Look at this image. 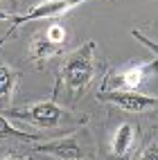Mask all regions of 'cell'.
I'll return each instance as SVG.
<instances>
[{
    "instance_id": "6da1fadb",
    "label": "cell",
    "mask_w": 158,
    "mask_h": 160,
    "mask_svg": "<svg viewBox=\"0 0 158 160\" xmlns=\"http://www.w3.org/2000/svg\"><path fill=\"white\" fill-rule=\"evenodd\" d=\"M95 48L97 43H84L81 48L72 50L68 59L63 61V66L59 68V79H57V88H54V97L57 95H66V99L79 97L86 90V86L97 77L99 70V61L95 57ZM52 97V99H54Z\"/></svg>"
},
{
    "instance_id": "7a4b0ae2",
    "label": "cell",
    "mask_w": 158,
    "mask_h": 160,
    "mask_svg": "<svg viewBox=\"0 0 158 160\" xmlns=\"http://www.w3.org/2000/svg\"><path fill=\"white\" fill-rule=\"evenodd\" d=\"M3 115L20 120V122H27L32 126H38V129H54V126H61L66 120H75V115H70L54 99L25 104L20 108H7V111H3Z\"/></svg>"
},
{
    "instance_id": "3957f363",
    "label": "cell",
    "mask_w": 158,
    "mask_h": 160,
    "mask_svg": "<svg viewBox=\"0 0 158 160\" xmlns=\"http://www.w3.org/2000/svg\"><path fill=\"white\" fill-rule=\"evenodd\" d=\"M154 72H158V61L156 59L122 68L113 74H106V79L102 83V90H138Z\"/></svg>"
},
{
    "instance_id": "277c9868",
    "label": "cell",
    "mask_w": 158,
    "mask_h": 160,
    "mask_svg": "<svg viewBox=\"0 0 158 160\" xmlns=\"http://www.w3.org/2000/svg\"><path fill=\"white\" fill-rule=\"evenodd\" d=\"M99 102L113 104L126 113H158V97L138 90H99Z\"/></svg>"
},
{
    "instance_id": "5b68a950",
    "label": "cell",
    "mask_w": 158,
    "mask_h": 160,
    "mask_svg": "<svg viewBox=\"0 0 158 160\" xmlns=\"http://www.w3.org/2000/svg\"><path fill=\"white\" fill-rule=\"evenodd\" d=\"M88 2V0H43L29 9L23 16H12V29L7 34H14V27L23 25V23H32V20H43V18H59L63 14L72 12L75 7Z\"/></svg>"
},
{
    "instance_id": "8992f818",
    "label": "cell",
    "mask_w": 158,
    "mask_h": 160,
    "mask_svg": "<svg viewBox=\"0 0 158 160\" xmlns=\"http://www.w3.org/2000/svg\"><path fill=\"white\" fill-rule=\"evenodd\" d=\"M34 151L45 153V156H54L59 160H84L86 158V151H84L81 142L75 135H63V138H57V140L34 144Z\"/></svg>"
},
{
    "instance_id": "52a82bcc",
    "label": "cell",
    "mask_w": 158,
    "mask_h": 160,
    "mask_svg": "<svg viewBox=\"0 0 158 160\" xmlns=\"http://www.w3.org/2000/svg\"><path fill=\"white\" fill-rule=\"evenodd\" d=\"M5 41H0L3 45ZM20 79V74L16 70H12L7 63L0 61V113L12 108V97H14V90H16V83Z\"/></svg>"
},
{
    "instance_id": "ba28073f",
    "label": "cell",
    "mask_w": 158,
    "mask_h": 160,
    "mask_svg": "<svg viewBox=\"0 0 158 160\" xmlns=\"http://www.w3.org/2000/svg\"><path fill=\"white\" fill-rule=\"evenodd\" d=\"M135 142V126L129 124V122H124L120 124L118 129H115L113 133V140H111V151L115 158H124L126 153L131 151V147Z\"/></svg>"
},
{
    "instance_id": "9c48e42d",
    "label": "cell",
    "mask_w": 158,
    "mask_h": 160,
    "mask_svg": "<svg viewBox=\"0 0 158 160\" xmlns=\"http://www.w3.org/2000/svg\"><path fill=\"white\" fill-rule=\"evenodd\" d=\"M5 140H20V142H41L43 138L38 133H27V131H20L7 120V117L0 113V142Z\"/></svg>"
},
{
    "instance_id": "30bf717a",
    "label": "cell",
    "mask_w": 158,
    "mask_h": 160,
    "mask_svg": "<svg viewBox=\"0 0 158 160\" xmlns=\"http://www.w3.org/2000/svg\"><path fill=\"white\" fill-rule=\"evenodd\" d=\"M57 54H61V48L54 45V43H50L45 36L43 38H34V41H32V45H29V59L34 63H38V66L43 61L57 57Z\"/></svg>"
},
{
    "instance_id": "8fae6325",
    "label": "cell",
    "mask_w": 158,
    "mask_h": 160,
    "mask_svg": "<svg viewBox=\"0 0 158 160\" xmlns=\"http://www.w3.org/2000/svg\"><path fill=\"white\" fill-rule=\"evenodd\" d=\"M45 38L50 41V43H54V45H59V48H61V45H63V41H66V29H63L61 25H57V23H54V25H50V27H48Z\"/></svg>"
},
{
    "instance_id": "7c38bea8",
    "label": "cell",
    "mask_w": 158,
    "mask_h": 160,
    "mask_svg": "<svg viewBox=\"0 0 158 160\" xmlns=\"http://www.w3.org/2000/svg\"><path fill=\"white\" fill-rule=\"evenodd\" d=\"M131 34H133V38H138L140 43H142V45H147V48H149V50L154 52V54H156V61H158V43H156V41H151V38H147L145 34H140L138 29H133Z\"/></svg>"
},
{
    "instance_id": "4fadbf2b",
    "label": "cell",
    "mask_w": 158,
    "mask_h": 160,
    "mask_svg": "<svg viewBox=\"0 0 158 160\" xmlns=\"http://www.w3.org/2000/svg\"><path fill=\"white\" fill-rule=\"evenodd\" d=\"M138 160H158V140H154L149 147H145Z\"/></svg>"
},
{
    "instance_id": "5bb4252c",
    "label": "cell",
    "mask_w": 158,
    "mask_h": 160,
    "mask_svg": "<svg viewBox=\"0 0 158 160\" xmlns=\"http://www.w3.org/2000/svg\"><path fill=\"white\" fill-rule=\"evenodd\" d=\"M3 160H29V158H25V156H18V153H7Z\"/></svg>"
},
{
    "instance_id": "9a60e30c",
    "label": "cell",
    "mask_w": 158,
    "mask_h": 160,
    "mask_svg": "<svg viewBox=\"0 0 158 160\" xmlns=\"http://www.w3.org/2000/svg\"><path fill=\"white\" fill-rule=\"evenodd\" d=\"M5 18H12V16H9L7 12H3V9H0V20H5Z\"/></svg>"
}]
</instances>
